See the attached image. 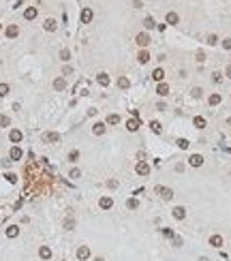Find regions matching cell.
Segmentation results:
<instances>
[{"label": "cell", "mask_w": 231, "mask_h": 261, "mask_svg": "<svg viewBox=\"0 0 231 261\" xmlns=\"http://www.w3.org/2000/svg\"><path fill=\"white\" fill-rule=\"evenodd\" d=\"M188 165H191V167H201V165H203V156H201V154H191Z\"/></svg>", "instance_id": "obj_5"}, {"label": "cell", "mask_w": 231, "mask_h": 261, "mask_svg": "<svg viewBox=\"0 0 231 261\" xmlns=\"http://www.w3.org/2000/svg\"><path fill=\"white\" fill-rule=\"evenodd\" d=\"M176 143H178V148H180V150H186V148L191 146V143H188V139H182V137H180Z\"/></svg>", "instance_id": "obj_34"}, {"label": "cell", "mask_w": 231, "mask_h": 261, "mask_svg": "<svg viewBox=\"0 0 231 261\" xmlns=\"http://www.w3.org/2000/svg\"><path fill=\"white\" fill-rule=\"evenodd\" d=\"M60 58L64 60V62H69V60H71V51H69V49H62V51H60Z\"/></svg>", "instance_id": "obj_39"}, {"label": "cell", "mask_w": 231, "mask_h": 261, "mask_svg": "<svg viewBox=\"0 0 231 261\" xmlns=\"http://www.w3.org/2000/svg\"><path fill=\"white\" fill-rule=\"evenodd\" d=\"M92 133L94 135H103L105 133V122H94L92 124Z\"/></svg>", "instance_id": "obj_18"}, {"label": "cell", "mask_w": 231, "mask_h": 261, "mask_svg": "<svg viewBox=\"0 0 231 261\" xmlns=\"http://www.w3.org/2000/svg\"><path fill=\"white\" fill-rule=\"evenodd\" d=\"M118 88H120V90H129V88H131L129 77H120V79H118Z\"/></svg>", "instance_id": "obj_23"}, {"label": "cell", "mask_w": 231, "mask_h": 261, "mask_svg": "<svg viewBox=\"0 0 231 261\" xmlns=\"http://www.w3.org/2000/svg\"><path fill=\"white\" fill-rule=\"evenodd\" d=\"M19 35V28H17V26L15 24H11V26H7V36H9V39H15V36Z\"/></svg>", "instance_id": "obj_20"}, {"label": "cell", "mask_w": 231, "mask_h": 261, "mask_svg": "<svg viewBox=\"0 0 231 261\" xmlns=\"http://www.w3.org/2000/svg\"><path fill=\"white\" fill-rule=\"evenodd\" d=\"M77 158H79V150H71V152H69V161H71V163H75Z\"/></svg>", "instance_id": "obj_37"}, {"label": "cell", "mask_w": 231, "mask_h": 261, "mask_svg": "<svg viewBox=\"0 0 231 261\" xmlns=\"http://www.w3.org/2000/svg\"><path fill=\"white\" fill-rule=\"evenodd\" d=\"M144 26H146L148 30H152V28H154V26H156V24H154V17H150V15H148L146 19H144Z\"/></svg>", "instance_id": "obj_28"}, {"label": "cell", "mask_w": 231, "mask_h": 261, "mask_svg": "<svg viewBox=\"0 0 231 261\" xmlns=\"http://www.w3.org/2000/svg\"><path fill=\"white\" fill-rule=\"evenodd\" d=\"M98 205H101V210H109L111 205H113V199H111V197H101Z\"/></svg>", "instance_id": "obj_12"}, {"label": "cell", "mask_w": 231, "mask_h": 261, "mask_svg": "<svg viewBox=\"0 0 231 261\" xmlns=\"http://www.w3.org/2000/svg\"><path fill=\"white\" fill-rule=\"evenodd\" d=\"M223 47H225V49H231V36H229V39H225V41H223Z\"/></svg>", "instance_id": "obj_45"}, {"label": "cell", "mask_w": 231, "mask_h": 261, "mask_svg": "<svg viewBox=\"0 0 231 261\" xmlns=\"http://www.w3.org/2000/svg\"><path fill=\"white\" fill-rule=\"evenodd\" d=\"M152 79H154V82H163V79H165V71H163V69H160V67H158V69H154V71H152Z\"/></svg>", "instance_id": "obj_14"}, {"label": "cell", "mask_w": 231, "mask_h": 261, "mask_svg": "<svg viewBox=\"0 0 231 261\" xmlns=\"http://www.w3.org/2000/svg\"><path fill=\"white\" fill-rule=\"evenodd\" d=\"M171 214H173V218H178V221H184V218H186V210H184L182 205H176V208L171 210Z\"/></svg>", "instance_id": "obj_4"}, {"label": "cell", "mask_w": 231, "mask_h": 261, "mask_svg": "<svg viewBox=\"0 0 231 261\" xmlns=\"http://www.w3.org/2000/svg\"><path fill=\"white\" fill-rule=\"evenodd\" d=\"M22 137H24V135H22V130H17V129H13L11 135H9V139H11L13 143H19V141H22Z\"/></svg>", "instance_id": "obj_17"}, {"label": "cell", "mask_w": 231, "mask_h": 261, "mask_svg": "<svg viewBox=\"0 0 231 261\" xmlns=\"http://www.w3.org/2000/svg\"><path fill=\"white\" fill-rule=\"evenodd\" d=\"M43 28H45L47 32H54V30L58 28V24H56V19H47V22L43 24Z\"/></svg>", "instance_id": "obj_24"}, {"label": "cell", "mask_w": 231, "mask_h": 261, "mask_svg": "<svg viewBox=\"0 0 231 261\" xmlns=\"http://www.w3.org/2000/svg\"><path fill=\"white\" fill-rule=\"evenodd\" d=\"M197 60H199V62H203V60H206V54H203V51H199V54H197Z\"/></svg>", "instance_id": "obj_48"}, {"label": "cell", "mask_w": 231, "mask_h": 261, "mask_svg": "<svg viewBox=\"0 0 231 261\" xmlns=\"http://www.w3.org/2000/svg\"><path fill=\"white\" fill-rule=\"evenodd\" d=\"M156 193L165 199V201H171V199H173V190H171L169 186H156Z\"/></svg>", "instance_id": "obj_2"}, {"label": "cell", "mask_w": 231, "mask_h": 261, "mask_svg": "<svg viewBox=\"0 0 231 261\" xmlns=\"http://www.w3.org/2000/svg\"><path fill=\"white\" fill-rule=\"evenodd\" d=\"M9 156H11L13 161H19V158L24 156V152H22V148H19V146H13L11 152H9Z\"/></svg>", "instance_id": "obj_10"}, {"label": "cell", "mask_w": 231, "mask_h": 261, "mask_svg": "<svg viewBox=\"0 0 231 261\" xmlns=\"http://www.w3.org/2000/svg\"><path fill=\"white\" fill-rule=\"evenodd\" d=\"M43 141L58 143V141H60V135H58V133H43Z\"/></svg>", "instance_id": "obj_6"}, {"label": "cell", "mask_w": 231, "mask_h": 261, "mask_svg": "<svg viewBox=\"0 0 231 261\" xmlns=\"http://www.w3.org/2000/svg\"><path fill=\"white\" fill-rule=\"evenodd\" d=\"M92 17H94L92 9H88V7H86L84 11H81V24H90V22H92Z\"/></svg>", "instance_id": "obj_7"}, {"label": "cell", "mask_w": 231, "mask_h": 261, "mask_svg": "<svg viewBox=\"0 0 231 261\" xmlns=\"http://www.w3.org/2000/svg\"><path fill=\"white\" fill-rule=\"evenodd\" d=\"M4 233H7V237H17V236H19V227H17V225H9Z\"/></svg>", "instance_id": "obj_15"}, {"label": "cell", "mask_w": 231, "mask_h": 261, "mask_svg": "<svg viewBox=\"0 0 231 261\" xmlns=\"http://www.w3.org/2000/svg\"><path fill=\"white\" fill-rule=\"evenodd\" d=\"M97 82L101 83V86H109L111 79H109V75H107V73H98V75H97Z\"/></svg>", "instance_id": "obj_21"}, {"label": "cell", "mask_w": 231, "mask_h": 261, "mask_svg": "<svg viewBox=\"0 0 231 261\" xmlns=\"http://www.w3.org/2000/svg\"><path fill=\"white\" fill-rule=\"evenodd\" d=\"M64 88H66V82H64V77H58V79H54V90L62 92Z\"/></svg>", "instance_id": "obj_19"}, {"label": "cell", "mask_w": 231, "mask_h": 261, "mask_svg": "<svg viewBox=\"0 0 231 261\" xmlns=\"http://www.w3.org/2000/svg\"><path fill=\"white\" fill-rule=\"evenodd\" d=\"M88 257H90V248H88V246H79V248H77V259L86 261Z\"/></svg>", "instance_id": "obj_9"}, {"label": "cell", "mask_w": 231, "mask_h": 261, "mask_svg": "<svg viewBox=\"0 0 231 261\" xmlns=\"http://www.w3.org/2000/svg\"><path fill=\"white\" fill-rule=\"evenodd\" d=\"M212 82H214V83H220V73H214V75H212Z\"/></svg>", "instance_id": "obj_47"}, {"label": "cell", "mask_w": 231, "mask_h": 261, "mask_svg": "<svg viewBox=\"0 0 231 261\" xmlns=\"http://www.w3.org/2000/svg\"><path fill=\"white\" fill-rule=\"evenodd\" d=\"M118 122H120V116H118V114H109V116H107V124H118Z\"/></svg>", "instance_id": "obj_29"}, {"label": "cell", "mask_w": 231, "mask_h": 261, "mask_svg": "<svg viewBox=\"0 0 231 261\" xmlns=\"http://www.w3.org/2000/svg\"><path fill=\"white\" fill-rule=\"evenodd\" d=\"M39 257H41V259H49V257H51V248H49V246H41V248H39Z\"/></svg>", "instance_id": "obj_22"}, {"label": "cell", "mask_w": 231, "mask_h": 261, "mask_svg": "<svg viewBox=\"0 0 231 261\" xmlns=\"http://www.w3.org/2000/svg\"><path fill=\"white\" fill-rule=\"evenodd\" d=\"M107 186H109V189H118V182H116V180H107Z\"/></svg>", "instance_id": "obj_46"}, {"label": "cell", "mask_w": 231, "mask_h": 261, "mask_svg": "<svg viewBox=\"0 0 231 261\" xmlns=\"http://www.w3.org/2000/svg\"><path fill=\"white\" fill-rule=\"evenodd\" d=\"M156 109H158V111H165L167 107H165V103H156Z\"/></svg>", "instance_id": "obj_50"}, {"label": "cell", "mask_w": 231, "mask_h": 261, "mask_svg": "<svg viewBox=\"0 0 231 261\" xmlns=\"http://www.w3.org/2000/svg\"><path fill=\"white\" fill-rule=\"evenodd\" d=\"M4 178H7V182H11V184L17 182V176H15V173H4Z\"/></svg>", "instance_id": "obj_42"}, {"label": "cell", "mask_w": 231, "mask_h": 261, "mask_svg": "<svg viewBox=\"0 0 231 261\" xmlns=\"http://www.w3.org/2000/svg\"><path fill=\"white\" fill-rule=\"evenodd\" d=\"M171 240H173V246H182V237L180 236H173Z\"/></svg>", "instance_id": "obj_44"}, {"label": "cell", "mask_w": 231, "mask_h": 261, "mask_svg": "<svg viewBox=\"0 0 231 261\" xmlns=\"http://www.w3.org/2000/svg\"><path fill=\"white\" fill-rule=\"evenodd\" d=\"M156 94H158V96H167V94H169V86H167L165 82H160V83L156 86Z\"/></svg>", "instance_id": "obj_11"}, {"label": "cell", "mask_w": 231, "mask_h": 261, "mask_svg": "<svg viewBox=\"0 0 231 261\" xmlns=\"http://www.w3.org/2000/svg\"><path fill=\"white\" fill-rule=\"evenodd\" d=\"M69 178H73V180H77V178H81V171L77 169V167H73L71 171H69Z\"/></svg>", "instance_id": "obj_31"}, {"label": "cell", "mask_w": 231, "mask_h": 261, "mask_svg": "<svg viewBox=\"0 0 231 261\" xmlns=\"http://www.w3.org/2000/svg\"><path fill=\"white\" fill-rule=\"evenodd\" d=\"M24 17L26 19H34V17H37V9H34V7H28L24 11Z\"/></svg>", "instance_id": "obj_25"}, {"label": "cell", "mask_w": 231, "mask_h": 261, "mask_svg": "<svg viewBox=\"0 0 231 261\" xmlns=\"http://www.w3.org/2000/svg\"><path fill=\"white\" fill-rule=\"evenodd\" d=\"M135 41H137V45H139V47L146 49L148 45H150V41H152V39H150V35H148V32H139V35L135 36Z\"/></svg>", "instance_id": "obj_1"}, {"label": "cell", "mask_w": 231, "mask_h": 261, "mask_svg": "<svg viewBox=\"0 0 231 261\" xmlns=\"http://www.w3.org/2000/svg\"><path fill=\"white\" fill-rule=\"evenodd\" d=\"M62 73H64V75H71V73H73V69H71V67H64V69H62Z\"/></svg>", "instance_id": "obj_49"}, {"label": "cell", "mask_w": 231, "mask_h": 261, "mask_svg": "<svg viewBox=\"0 0 231 261\" xmlns=\"http://www.w3.org/2000/svg\"><path fill=\"white\" fill-rule=\"evenodd\" d=\"M165 22H167V24H171V26H176L178 24V22H180V15H178V13H167V17H165Z\"/></svg>", "instance_id": "obj_16"}, {"label": "cell", "mask_w": 231, "mask_h": 261, "mask_svg": "<svg viewBox=\"0 0 231 261\" xmlns=\"http://www.w3.org/2000/svg\"><path fill=\"white\" fill-rule=\"evenodd\" d=\"M73 227H75V221H73V218H66V221H64V229H66V231H71Z\"/></svg>", "instance_id": "obj_40"}, {"label": "cell", "mask_w": 231, "mask_h": 261, "mask_svg": "<svg viewBox=\"0 0 231 261\" xmlns=\"http://www.w3.org/2000/svg\"><path fill=\"white\" fill-rule=\"evenodd\" d=\"M210 244H212L214 248H220V246H223V237L220 236H212L210 237Z\"/></svg>", "instance_id": "obj_26"}, {"label": "cell", "mask_w": 231, "mask_h": 261, "mask_svg": "<svg viewBox=\"0 0 231 261\" xmlns=\"http://www.w3.org/2000/svg\"><path fill=\"white\" fill-rule=\"evenodd\" d=\"M135 171H137L139 176H150V171H152V167L148 165L146 161H139V163H137V167H135Z\"/></svg>", "instance_id": "obj_3"}, {"label": "cell", "mask_w": 231, "mask_h": 261, "mask_svg": "<svg viewBox=\"0 0 231 261\" xmlns=\"http://www.w3.org/2000/svg\"><path fill=\"white\" fill-rule=\"evenodd\" d=\"M191 94H193V99H201V94H203V90H201L199 86H195L193 90H191Z\"/></svg>", "instance_id": "obj_32"}, {"label": "cell", "mask_w": 231, "mask_h": 261, "mask_svg": "<svg viewBox=\"0 0 231 261\" xmlns=\"http://www.w3.org/2000/svg\"><path fill=\"white\" fill-rule=\"evenodd\" d=\"M139 126H141V124H139V120L137 118H129L126 120V130H131V133H135V130H139Z\"/></svg>", "instance_id": "obj_8"}, {"label": "cell", "mask_w": 231, "mask_h": 261, "mask_svg": "<svg viewBox=\"0 0 231 261\" xmlns=\"http://www.w3.org/2000/svg\"><path fill=\"white\" fill-rule=\"evenodd\" d=\"M225 73H227V77H229V79H231V64H229V67H227V71H225Z\"/></svg>", "instance_id": "obj_52"}, {"label": "cell", "mask_w": 231, "mask_h": 261, "mask_svg": "<svg viewBox=\"0 0 231 261\" xmlns=\"http://www.w3.org/2000/svg\"><path fill=\"white\" fill-rule=\"evenodd\" d=\"M150 129L154 130V133H160V122H158V120H152V122H150Z\"/></svg>", "instance_id": "obj_35"}, {"label": "cell", "mask_w": 231, "mask_h": 261, "mask_svg": "<svg viewBox=\"0 0 231 261\" xmlns=\"http://www.w3.org/2000/svg\"><path fill=\"white\" fill-rule=\"evenodd\" d=\"M11 124V118L9 116H0V126H9Z\"/></svg>", "instance_id": "obj_41"}, {"label": "cell", "mask_w": 231, "mask_h": 261, "mask_svg": "<svg viewBox=\"0 0 231 261\" xmlns=\"http://www.w3.org/2000/svg\"><path fill=\"white\" fill-rule=\"evenodd\" d=\"M133 7L135 9H141V0H133Z\"/></svg>", "instance_id": "obj_51"}, {"label": "cell", "mask_w": 231, "mask_h": 261, "mask_svg": "<svg viewBox=\"0 0 231 261\" xmlns=\"http://www.w3.org/2000/svg\"><path fill=\"white\" fill-rule=\"evenodd\" d=\"M220 101H223V96H220V94H212V96H210V105H212V107L218 105Z\"/></svg>", "instance_id": "obj_33"}, {"label": "cell", "mask_w": 231, "mask_h": 261, "mask_svg": "<svg viewBox=\"0 0 231 261\" xmlns=\"http://www.w3.org/2000/svg\"><path fill=\"white\" fill-rule=\"evenodd\" d=\"M137 60H139V64H148V60H150V51H148V49H141V51L137 54Z\"/></svg>", "instance_id": "obj_13"}, {"label": "cell", "mask_w": 231, "mask_h": 261, "mask_svg": "<svg viewBox=\"0 0 231 261\" xmlns=\"http://www.w3.org/2000/svg\"><path fill=\"white\" fill-rule=\"evenodd\" d=\"M126 208H129V210H137V208H139V201H137V199H126Z\"/></svg>", "instance_id": "obj_30"}, {"label": "cell", "mask_w": 231, "mask_h": 261, "mask_svg": "<svg viewBox=\"0 0 231 261\" xmlns=\"http://www.w3.org/2000/svg\"><path fill=\"white\" fill-rule=\"evenodd\" d=\"M92 261H105V259H103V257H94Z\"/></svg>", "instance_id": "obj_53"}, {"label": "cell", "mask_w": 231, "mask_h": 261, "mask_svg": "<svg viewBox=\"0 0 231 261\" xmlns=\"http://www.w3.org/2000/svg\"><path fill=\"white\" fill-rule=\"evenodd\" d=\"M9 90H11L9 83H0V96H7V94H9Z\"/></svg>", "instance_id": "obj_36"}, {"label": "cell", "mask_w": 231, "mask_h": 261, "mask_svg": "<svg viewBox=\"0 0 231 261\" xmlns=\"http://www.w3.org/2000/svg\"><path fill=\"white\" fill-rule=\"evenodd\" d=\"M163 236H165V237H173V236H176V233L171 231L169 227H163Z\"/></svg>", "instance_id": "obj_43"}, {"label": "cell", "mask_w": 231, "mask_h": 261, "mask_svg": "<svg viewBox=\"0 0 231 261\" xmlns=\"http://www.w3.org/2000/svg\"><path fill=\"white\" fill-rule=\"evenodd\" d=\"M193 124L197 126V129H206V118H201V116H197V118L193 120Z\"/></svg>", "instance_id": "obj_27"}, {"label": "cell", "mask_w": 231, "mask_h": 261, "mask_svg": "<svg viewBox=\"0 0 231 261\" xmlns=\"http://www.w3.org/2000/svg\"><path fill=\"white\" fill-rule=\"evenodd\" d=\"M206 43H207V45H216V43H218V36H216V35H207Z\"/></svg>", "instance_id": "obj_38"}]
</instances>
